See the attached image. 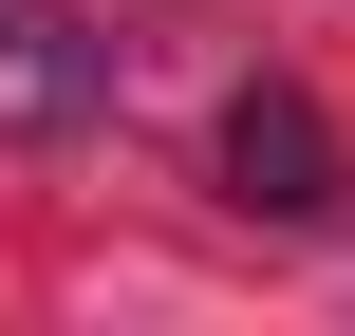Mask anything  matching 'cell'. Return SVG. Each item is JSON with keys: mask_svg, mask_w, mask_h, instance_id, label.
<instances>
[{"mask_svg": "<svg viewBox=\"0 0 355 336\" xmlns=\"http://www.w3.org/2000/svg\"><path fill=\"white\" fill-rule=\"evenodd\" d=\"M112 112V37L75 0H0V150H56Z\"/></svg>", "mask_w": 355, "mask_h": 336, "instance_id": "1", "label": "cell"}, {"mask_svg": "<svg viewBox=\"0 0 355 336\" xmlns=\"http://www.w3.org/2000/svg\"><path fill=\"white\" fill-rule=\"evenodd\" d=\"M225 187H243L262 224H337V206H355V150L318 131V94H281V75H262V94L225 112Z\"/></svg>", "mask_w": 355, "mask_h": 336, "instance_id": "2", "label": "cell"}]
</instances>
